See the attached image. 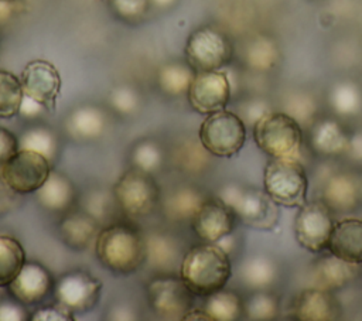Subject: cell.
<instances>
[{
  "instance_id": "6da1fadb",
  "label": "cell",
  "mask_w": 362,
  "mask_h": 321,
  "mask_svg": "<svg viewBox=\"0 0 362 321\" xmlns=\"http://www.w3.org/2000/svg\"><path fill=\"white\" fill-rule=\"evenodd\" d=\"M99 262L113 273L130 274L146 264V235L127 222H112L102 228L95 240Z\"/></svg>"
},
{
  "instance_id": "7a4b0ae2",
  "label": "cell",
  "mask_w": 362,
  "mask_h": 321,
  "mask_svg": "<svg viewBox=\"0 0 362 321\" xmlns=\"http://www.w3.org/2000/svg\"><path fill=\"white\" fill-rule=\"evenodd\" d=\"M229 253L216 243L189 247L180 264V277L194 296L206 297L223 288L230 279Z\"/></svg>"
},
{
  "instance_id": "3957f363",
  "label": "cell",
  "mask_w": 362,
  "mask_h": 321,
  "mask_svg": "<svg viewBox=\"0 0 362 321\" xmlns=\"http://www.w3.org/2000/svg\"><path fill=\"white\" fill-rule=\"evenodd\" d=\"M253 139L270 158H298L303 132L293 116L286 112H267L256 120Z\"/></svg>"
},
{
  "instance_id": "277c9868",
  "label": "cell",
  "mask_w": 362,
  "mask_h": 321,
  "mask_svg": "<svg viewBox=\"0 0 362 321\" xmlns=\"http://www.w3.org/2000/svg\"><path fill=\"white\" fill-rule=\"evenodd\" d=\"M308 180L298 158H270L263 171V188L281 206L300 208L305 204Z\"/></svg>"
},
{
  "instance_id": "5b68a950",
  "label": "cell",
  "mask_w": 362,
  "mask_h": 321,
  "mask_svg": "<svg viewBox=\"0 0 362 321\" xmlns=\"http://www.w3.org/2000/svg\"><path fill=\"white\" fill-rule=\"evenodd\" d=\"M119 209L129 218H146L160 205L161 192L153 174L139 168L124 171L113 185Z\"/></svg>"
},
{
  "instance_id": "8992f818",
  "label": "cell",
  "mask_w": 362,
  "mask_h": 321,
  "mask_svg": "<svg viewBox=\"0 0 362 321\" xmlns=\"http://www.w3.org/2000/svg\"><path fill=\"white\" fill-rule=\"evenodd\" d=\"M184 54L195 72L219 71L232 61L233 45L218 27L201 25L188 35Z\"/></svg>"
},
{
  "instance_id": "52a82bcc",
  "label": "cell",
  "mask_w": 362,
  "mask_h": 321,
  "mask_svg": "<svg viewBox=\"0 0 362 321\" xmlns=\"http://www.w3.org/2000/svg\"><path fill=\"white\" fill-rule=\"evenodd\" d=\"M198 139L211 156L232 157L245 144L246 126L239 115L223 109L206 115L201 123Z\"/></svg>"
},
{
  "instance_id": "ba28073f",
  "label": "cell",
  "mask_w": 362,
  "mask_h": 321,
  "mask_svg": "<svg viewBox=\"0 0 362 321\" xmlns=\"http://www.w3.org/2000/svg\"><path fill=\"white\" fill-rule=\"evenodd\" d=\"M221 198L229 205L240 221L252 228L269 230L279 218L276 202L263 189L246 188L236 184H229L219 191Z\"/></svg>"
},
{
  "instance_id": "9c48e42d",
  "label": "cell",
  "mask_w": 362,
  "mask_h": 321,
  "mask_svg": "<svg viewBox=\"0 0 362 321\" xmlns=\"http://www.w3.org/2000/svg\"><path fill=\"white\" fill-rule=\"evenodd\" d=\"M52 171V163L42 154L18 148L1 165V180L14 194L35 192Z\"/></svg>"
},
{
  "instance_id": "30bf717a",
  "label": "cell",
  "mask_w": 362,
  "mask_h": 321,
  "mask_svg": "<svg viewBox=\"0 0 362 321\" xmlns=\"http://www.w3.org/2000/svg\"><path fill=\"white\" fill-rule=\"evenodd\" d=\"M192 297L181 277L173 274H161L147 286L148 305L164 320H184L192 308Z\"/></svg>"
},
{
  "instance_id": "8fae6325",
  "label": "cell",
  "mask_w": 362,
  "mask_h": 321,
  "mask_svg": "<svg viewBox=\"0 0 362 321\" xmlns=\"http://www.w3.org/2000/svg\"><path fill=\"white\" fill-rule=\"evenodd\" d=\"M334 226L331 209L322 201L305 202L296 216L294 236L301 247L320 253L328 249Z\"/></svg>"
},
{
  "instance_id": "7c38bea8",
  "label": "cell",
  "mask_w": 362,
  "mask_h": 321,
  "mask_svg": "<svg viewBox=\"0 0 362 321\" xmlns=\"http://www.w3.org/2000/svg\"><path fill=\"white\" fill-rule=\"evenodd\" d=\"M102 281L82 269H74L62 274L54 287L57 303L71 313H85L92 310L100 297Z\"/></svg>"
},
{
  "instance_id": "4fadbf2b",
  "label": "cell",
  "mask_w": 362,
  "mask_h": 321,
  "mask_svg": "<svg viewBox=\"0 0 362 321\" xmlns=\"http://www.w3.org/2000/svg\"><path fill=\"white\" fill-rule=\"evenodd\" d=\"M232 93L230 79L223 71L197 72L187 92L189 106L201 113L211 115L223 110Z\"/></svg>"
},
{
  "instance_id": "5bb4252c",
  "label": "cell",
  "mask_w": 362,
  "mask_h": 321,
  "mask_svg": "<svg viewBox=\"0 0 362 321\" xmlns=\"http://www.w3.org/2000/svg\"><path fill=\"white\" fill-rule=\"evenodd\" d=\"M20 81L25 96L41 103L47 112L55 110L62 81L54 64L45 59H33L24 66Z\"/></svg>"
},
{
  "instance_id": "9a60e30c",
  "label": "cell",
  "mask_w": 362,
  "mask_h": 321,
  "mask_svg": "<svg viewBox=\"0 0 362 321\" xmlns=\"http://www.w3.org/2000/svg\"><path fill=\"white\" fill-rule=\"evenodd\" d=\"M236 214L221 198H205L191 219L195 235L206 243H216L230 235Z\"/></svg>"
},
{
  "instance_id": "2e32d148",
  "label": "cell",
  "mask_w": 362,
  "mask_h": 321,
  "mask_svg": "<svg viewBox=\"0 0 362 321\" xmlns=\"http://www.w3.org/2000/svg\"><path fill=\"white\" fill-rule=\"evenodd\" d=\"M10 296L24 305L42 303L54 293L55 280L51 272L37 262H25L17 277L7 286Z\"/></svg>"
},
{
  "instance_id": "e0dca14e",
  "label": "cell",
  "mask_w": 362,
  "mask_h": 321,
  "mask_svg": "<svg viewBox=\"0 0 362 321\" xmlns=\"http://www.w3.org/2000/svg\"><path fill=\"white\" fill-rule=\"evenodd\" d=\"M291 314L301 321H328L338 318L341 310L331 291L311 287L294 297Z\"/></svg>"
},
{
  "instance_id": "ac0fdd59",
  "label": "cell",
  "mask_w": 362,
  "mask_h": 321,
  "mask_svg": "<svg viewBox=\"0 0 362 321\" xmlns=\"http://www.w3.org/2000/svg\"><path fill=\"white\" fill-rule=\"evenodd\" d=\"M100 223L83 209L68 211L58 223V235L64 245L74 250H86L95 243Z\"/></svg>"
},
{
  "instance_id": "d6986e66",
  "label": "cell",
  "mask_w": 362,
  "mask_h": 321,
  "mask_svg": "<svg viewBox=\"0 0 362 321\" xmlns=\"http://www.w3.org/2000/svg\"><path fill=\"white\" fill-rule=\"evenodd\" d=\"M38 205L55 214H65L76 202V187L62 173L52 170L45 182L34 192Z\"/></svg>"
},
{
  "instance_id": "ffe728a7",
  "label": "cell",
  "mask_w": 362,
  "mask_h": 321,
  "mask_svg": "<svg viewBox=\"0 0 362 321\" xmlns=\"http://www.w3.org/2000/svg\"><path fill=\"white\" fill-rule=\"evenodd\" d=\"M109 116L105 109L96 105L75 107L65 119L66 133L79 141L96 140L106 132Z\"/></svg>"
},
{
  "instance_id": "44dd1931",
  "label": "cell",
  "mask_w": 362,
  "mask_h": 321,
  "mask_svg": "<svg viewBox=\"0 0 362 321\" xmlns=\"http://www.w3.org/2000/svg\"><path fill=\"white\" fill-rule=\"evenodd\" d=\"M328 250L345 262L362 263V219L345 218L335 222Z\"/></svg>"
},
{
  "instance_id": "7402d4cb",
  "label": "cell",
  "mask_w": 362,
  "mask_h": 321,
  "mask_svg": "<svg viewBox=\"0 0 362 321\" xmlns=\"http://www.w3.org/2000/svg\"><path fill=\"white\" fill-rule=\"evenodd\" d=\"M147 256L146 264L161 274H173L175 269H180L182 256L181 246L171 235L154 230L146 235Z\"/></svg>"
},
{
  "instance_id": "603a6c76",
  "label": "cell",
  "mask_w": 362,
  "mask_h": 321,
  "mask_svg": "<svg viewBox=\"0 0 362 321\" xmlns=\"http://www.w3.org/2000/svg\"><path fill=\"white\" fill-rule=\"evenodd\" d=\"M205 198L206 197L197 187L178 185L170 189L160 201L161 212L170 222H191Z\"/></svg>"
},
{
  "instance_id": "cb8c5ba5",
  "label": "cell",
  "mask_w": 362,
  "mask_h": 321,
  "mask_svg": "<svg viewBox=\"0 0 362 321\" xmlns=\"http://www.w3.org/2000/svg\"><path fill=\"white\" fill-rule=\"evenodd\" d=\"M358 264L345 262L334 255L318 259L311 269L313 287L334 291L344 287L356 276Z\"/></svg>"
},
{
  "instance_id": "d4e9b609",
  "label": "cell",
  "mask_w": 362,
  "mask_h": 321,
  "mask_svg": "<svg viewBox=\"0 0 362 321\" xmlns=\"http://www.w3.org/2000/svg\"><path fill=\"white\" fill-rule=\"evenodd\" d=\"M170 158L173 165L188 174L202 173L209 164V153L198 141L194 139H184L174 144L170 151Z\"/></svg>"
},
{
  "instance_id": "484cf974",
  "label": "cell",
  "mask_w": 362,
  "mask_h": 321,
  "mask_svg": "<svg viewBox=\"0 0 362 321\" xmlns=\"http://www.w3.org/2000/svg\"><path fill=\"white\" fill-rule=\"evenodd\" d=\"M359 197V188L355 180L346 174H335L329 177L324 188V204L331 211L352 209Z\"/></svg>"
},
{
  "instance_id": "4316f807",
  "label": "cell",
  "mask_w": 362,
  "mask_h": 321,
  "mask_svg": "<svg viewBox=\"0 0 362 321\" xmlns=\"http://www.w3.org/2000/svg\"><path fill=\"white\" fill-rule=\"evenodd\" d=\"M195 71L188 62H167L157 72V83L163 93L168 96L185 95L195 76Z\"/></svg>"
},
{
  "instance_id": "83f0119b",
  "label": "cell",
  "mask_w": 362,
  "mask_h": 321,
  "mask_svg": "<svg viewBox=\"0 0 362 321\" xmlns=\"http://www.w3.org/2000/svg\"><path fill=\"white\" fill-rule=\"evenodd\" d=\"M202 310L209 320L214 321H235L243 314V303L232 290H218L205 297Z\"/></svg>"
},
{
  "instance_id": "f1b7e54d",
  "label": "cell",
  "mask_w": 362,
  "mask_h": 321,
  "mask_svg": "<svg viewBox=\"0 0 362 321\" xmlns=\"http://www.w3.org/2000/svg\"><path fill=\"white\" fill-rule=\"evenodd\" d=\"M24 263L25 252L21 243L10 235H0V287H7Z\"/></svg>"
},
{
  "instance_id": "f546056e",
  "label": "cell",
  "mask_w": 362,
  "mask_h": 321,
  "mask_svg": "<svg viewBox=\"0 0 362 321\" xmlns=\"http://www.w3.org/2000/svg\"><path fill=\"white\" fill-rule=\"evenodd\" d=\"M243 58L249 68L255 71H269L279 61V48L270 37L257 35L246 44Z\"/></svg>"
},
{
  "instance_id": "4dcf8cb0",
  "label": "cell",
  "mask_w": 362,
  "mask_h": 321,
  "mask_svg": "<svg viewBox=\"0 0 362 321\" xmlns=\"http://www.w3.org/2000/svg\"><path fill=\"white\" fill-rule=\"evenodd\" d=\"M20 148H27L45 156L51 163L59 151V140L57 133L47 126H31L18 137Z\"/></svg>"
},
{
  "instance_id": "1f68e13d",
  "label": "cell",
  "mask_w": 362,
  "mask_h": 321,
  "mask_svg": "<svg viewBox=\"0 0 362 321\" xmlns=\"http://www.w3.org/2000/svg\"><path fill=\"white\" fill-rule=\"evenodd\" d=\"M167 154L163 146L151 139L140 140L130 150V164L134 168L154 174L160 171L165 163Z\"/></svg>"
},
{
  "instance_id": "d6a6232c",
  "label": "cell",
  "mask_w": 362,
  "mask_h": 321,
  "mask_svg": "<svg viewBox=\"0 0 362 321\" xmlns=\"http://www.w3.org/2000/svg\"><path fill=\"white\" fill-rule=\"evenodd\" d=\"M24 98L20 78L0 69V119H10L20 113Z\"/></svg>"
},
{
  "instance_id": "836d02e7",
  "label": "cell",
  "mask_w": 362,
  "mask_h": 321,
  "mask_svg": "<svg viewBox=\"0 0 362 321\" xmlns=\"http://www.w3.org/2000/svg\"><path fill=\"white\" fill-rule=\"evenodd\" d=\"M82 209L102 225L106 222L112 223L110 221L115 216L116 209H119V205L113 191L109 192L103 188H95L85 195L82 201Z\"/></svg>"
},
{
  "instance_id": "e575fe53",
  "label": "cell",
  "mask_w": 362,
  "mask_h": 321,
  "mask_svg": "<svg viewBox=\"0 0 362 321\" xmlns=\"http://www.w3.org/2000/svg\"><path fill=\"white\" fill-rule=\"evenodd\" d=\"M314 146L325 154H337L349 146L341 127L332 120H322L314 130Z\"/></svg>"
},
{
  "instance_id": "d590c367",
  "label": "cell",
  "mask_w": 362,
  "mask_h": 321,
  "mask_svg": "<svg viewBox=\"0 0 362 321\" xmlns=\"http://www.w3.org/2000/svg\"><path fill=\"white\" fill-rule=\"evenodd\" d=\"M107 102L112 110L122 116H130L139 112L141 107L143 98L139 92L137 88L133 85H117L115 86L109 95H107Z\"/></svg>"
},
{
  "instance_id": "8d00e7d4",
  "label": "cell",
  "mask_w": 362,
  "mask_h": 321,
  "mask_svg": "<svg viewBox=\"0 0 362 321\" xmlns=\"http://www.w3.org/2000/svg\"><path fill=\"white\" fill-rule=\"evenodd\" d=\"M279 311L277 298L266 291H255L243 303V313L250 320H270Z\"/></svg>"
},
{
  "instance_id": "74e56055",
  "label": "cell",
  "mask_w": 362,
  "mask_h": 321,
  "mask_svg": "<svg viewBox=\"0 0 362 321\" xmlns=\"http://www.w3.org/2000/svg\"><path fill=\"white\" fill-rule=\"evenodd\" d=\"M242 277L246 284L252 287H264L273 281L274 267L263 257H255L246 260L242 267Z\"/></svg>"
},
{
  "instance_id": "f35d334b",
  "label": "cell",
  "mask_w": 362,
  "mask_h": 321,
  "mask_svg": "<svg viewBox=\"0 0 362 321\" xmlns=\"http://www.w3.org/2000/svg\"><path fill=\"white\" fill-rule=\"evenodd\" d=\"M110 7L117 18L129 24H137L147 16L150 0H110Z\"/></svg>"
},
{
  "instance_id": "ab89813d",
  "label": "cell",
  "mask_w": 362,
  "mask_h": 321,
  "mask_svg": "<svg viewBox=\"0 0 362 321\" xmlns=\"http://www.w3.org/2000/svg\"><path fill=\"white\" fill-rule=\"evenodd\" d=\"M332 102L344 113L354 112L361 103L359 91L351 83H341L334 89Z\"/></svg>"
},
{
  "instance_id": "60d3db41",
  "label": "cell",
  "mask_w": 362,
  "mask_h": 321,
  "mask_svg": "<svg viewBox=\"0 0 362 321\" xmlns=\"http://www.w3.org/2000/svg\"><path fill=\"white\" fill-rule=\"evenodd\" d=\"M33 321H72L74 313H71L68 308L61 305L59 303H54L49 305L40 307L34 311V314L30 317Z\"/></svg>"
},
{
  "instance_id": "b9f144b4",
  "label": "cell",
  "mask_w": 362,
  "mask_h": 321,
  "mask_svg": "<svg viewBox=\"0 0 362 321\" xmlns=\"http://www.w3.org/2000/svg\"><path fill=\"white\" fill-rule=\"evenodd\" d=\"M25 305L11 298H0V321H24L28 320Z\"/></svg>"
},
{
  "instance_id": "7bdbcfd3",
  "label": "cell",
  "mask_w": 362,
  "mask_h": 321,
  "mask_svg": "<svg viewBox=\"0 0 362 321\" xmlns=\"http://www.w3.org/2000/svg\"><path fill=\"white\" fill-rule=\"evenodd\" d=\"M314 103L307 95H293L288 99V115L293 116L296 120L307 119L313 115Z\"/></svg>"
},
{
  "instance_id": "ee69618b",
  "label": "cell",
  "mask_w": 362,
  "mask_h": 321,
  "mask_svg": "<svg viewBox=\"0 0 362 321\" xmlns=\"http://www.w3.org/2000/svg\"><path fill=\"white\" fill-rule=\"evenodd\" d=\"M20 148L18 137L6 127H0V165L13 157Z\"/></svg>"
},
{
  "instance_id": "f6af8a7d",
  "label": "cell",
  "mask_w": 362,
  "mask_h": 321,
  "mask_svg": "<svg viewBox=\"0 0 362 321\" xmlns=\"http://www.w3.org/2000/svg\"><path fill=\"white\" fill-rule=\"evenodd\" d=\"M44 112H47V109H45L41 103H38V102H35V100H33L31 98H28V96L24 95L18 115H21V116L25 117V119H37V117H40Z\"/></svg>"
},
{
  "instance_id": "bcb514c9",
  "label": "cell",
  "mask_w": 362,
  "mask_h": 321,
  "mask_svg": "<svg viewBox=\"0 0 362 321\" xmlns=\"http://www.w3.org/2000/svg\"><path fill=\"white\" fill-rule=\"evenodd\" d=\"M267 107L264 106V103L260 100H256V102H250L247 103L245 107H243V117L245 119H249L252 120L253 123H256L257 119H260L264 113H267ZM242 117V119H243Z\"/></svg>"
},
{
  "instance_id": "7dc6e473",
  "label": "cell",
  "mask_w": 362,
  "mask_h": 321,
  "mask_svg": "<svg viewBox=\"0 0 362 321\" xmlns=\"http://www.w3.org/2000/svg\"><path fill=\"white\" fill-rule=\"evenodd\" d=\"M20 0L16 1H0V23H7L18 11Z\"/></svg>"
},
{
  "instance_id": "c3c4849f",
  "label": "cell",
  "mask_w": 362,
  "mask_h": 321,
  "mask_svg": "<svg viewBox=\"0 0 362 321\" xmlns=\"http://www.w3.org/2000/svg\"><path fill=\"white\" fill-rule=\"evenodd\" d=\"M178 0H150L151 6L157 7V8H170L173 7Z\"/></svg>"
},
{
  "instance_id": "681fc988",
  "label": "cell",
  "mask_w": 362,
  "mask_h": 321,
  "mask_svg": "<svg viewBox=\"0 0 362 321\" xmlns=\"http://www.w3.org/2000/svg\"><path fill=\"white\" fill-rule=\"evenodd\" d=\"M0 1H16V0H0Z\"/></svg>"
}]
</instances>
